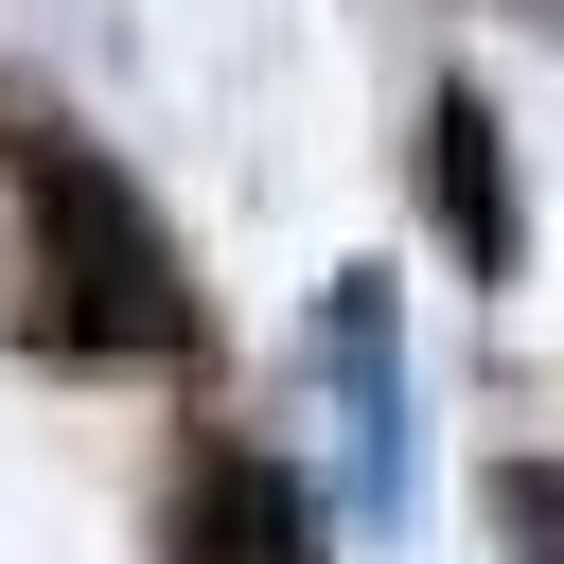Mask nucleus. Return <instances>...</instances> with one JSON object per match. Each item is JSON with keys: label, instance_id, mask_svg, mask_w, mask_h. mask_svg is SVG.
Listing matches in <instances>:
<instances>
[{"label": "nucleus", "instance_id": "7ed1b4c3", "mask_svg": "<svg viewBox=\"0 0 564 564\" xmlns=\"http://www.w3.org/2000/svg\"><path fill=\"white\" fill-rule=\"evenodd\" d=\"M194 564H317V529H300V494L264 458H212L194 476Z\"/></svg>", "mask_w": 564, "mask_h": 564}, {"label": "nucleus", "instance_id": "f03ea898", "mask_svg": "<svg viewBox=\"0 0 564 564\" xmlns=\"http://www.w3.org/2000/svg\"><path fill=\"white\" fill-rule=\"evenodd\" d=\"M423 176H441V229H458V264L494 282V264H511V176H494V106H476V88H441V123H423Z\"/></svg>", "mask_w": 564, "mask_h": 564}, {"label": "nucleus", "instance_id": "f257e3e1", "mask_svg": "<svg viewBox=\"0 0 564 564\" xmlns=\"http://www.w3.org/2000/svg\"><path fill=\"white\" fill-rule=\"evenodd\" d=\"M35 282H53V335H141V352L176 335V264L88 159H35Z\"/></svg>", "mask_w": 564, "mask_h": 564}, {"label": "nucleus", "instance_id": "20e7f679", "mask_svg": "<svg viewBox=\"0 0 564 564\" xmlns=\"http://www.w3.org/2000/svg\"><path fill=\"white\" fill-rule=\"evenodd\" d=\"M494 529H511V564H564V476L511 458V476H494Z\"/></svg>", "mask_w": 564, "mask_h": 564}]
</instances>
